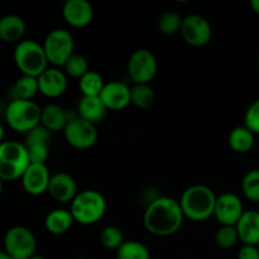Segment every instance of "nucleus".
<instances>
[{
    "mask_svg": "<svg viewBox=\"0 0 259 259\" xmlns=\"http://www.w3.org/2000/svg\"><path fill=\"white\" fill-rule=\"evenodd\" d=\"M4 118L10 129L27 134L40 124L42 109L33 100H12L5 109Z\"/></svg>",
    "mask_w": 259,
    "mask_h": 259,
    "instance_id": "423d86ee",
    "label": "nucleus"
},
{
    "mask_svg": "<svg viewBox=\"0 0 259 259\" xmlns=\"http://www.w3.org/2000/svg\"><path fill=\"white\" fill-rule=\"evenodd\" d=\"M78 88L82 96H100L101 91L105 88V82L98 71L90 70L78 80Z\"/></svg>",
    "mask_w": 259,
    "mask_h": 259,
    "instance_id": "a878e982",
    "label": "nucleus"
},
{
    "mask_svg": "<svg viewBox=\"0 0 259 259\" xmlns=\"http://www.w3.org/2000/svg\"><path fill=\"white\" fill-rule=\"evenodd\" d=\"M100 99L108 110H123L132 104V88L121 81H110L105 83Z\"/></svg>",
    "mask_w": 259,
    "mask_h": 259,
    "instance_id": "2eb2a0df",
    "label": "nucleus"
},
{
    "mask_svg": "<svg viewBox=\"0 0 259 259\" xmlns=\"http://www.w3.org/2000/svg\"><path fill=\"white\" fill-rule=\"evenodd\" d=\"M52 133L42 124L25 134V143L32 163H45L50 157V147Z\"/></svg>",
    "mask_w": 259,
    "mask_h": 259,
    "instance_id": "ddd939ff",
    "label": "nucleus"
},
{
    "mask_svg": "<svg viewBox=\"0 0 259 259\" xmlns=\"http://www.w3.org/2000/svg\"><path fill=\"white\" fill-rule=\"evenodd\" d=\"M244 125L255 136H259V99L248 106L244 114Z\"/></svg>",
    "mask_w": 259,
    "mask_h": 259,
    "instance_id": "72a5a7b5",
    "label": "nucleus"
},
{
    "mask_svg": "<svg viewBox=\"0 0 259 259\" xmlns=\"http://www.w3.org/2000/svg\"><path fill=\"white\" fill-rule=\"evenodd\" d=\"M258 249H259V245H258Z\"/></svg>",
    "mask_w": 259,
    "mask_h": 259,
    "instance_id": "a19ab883",
    "label": "nucleus"
},
{
    "mask_svg": "<svg viewBox=\"0 0 259 259\" xmlns=\"http://www.w3.org/2000/svg\"><path fill=\"white\" fill-rule=\"evenodd\" d=\"M4 252L13 259H30L35 255L37 239L25 227H13L4 235Z\"/></svg>",
    "mask_w": 259,
    "mask_h": 259,
    "instance_id": "6e6552de",
    "label": "nucleus"
},
{
    "mask_svg": "<svg viewBox=\"0 0 259 259\" xmlns=\"http://www.w3.org/2000/svg\"><path fill=\"white\" fill-rule=\"evenodd\" d=\"M242 192L252 202H259V168L248 171L242 180Z\"/></svg>",
    "mask_w": 259,
    "mask_h": 259,
    "instance_id": "c756f323",
    "label": "nucleus"
},
{
    "mask_svg": "<svg viewBox=\"0 0 259 259\" xmlns=\"http://www.w3.org/2000/svg\"><path fill=\"white\" fill-rule=\"evenodd\" d=\"M238 259H259V249L257 245H245L238 252Z\"/></svg>",
    "mask_w": 259,
    "mask_h": 259,
    "instance_id": "f704fd0d",
    "label": "nucleus"
},
{
    "mask_svg": "<svg viewBox=\"0 0 259 259\" xmlns=\"http://www.w3.org/2000/svg\"><path fill=\"white\" fill-rule=\"evenodd\" d=\"M218 196L214 190L205 185H192L182 192L180 197L185 218L192 222H205L214 217Z\"/></svg>",
    "mask_w": 259,
    "mask_h": 259,
    "instance_id": "f03ea898",
    "label": "nucleus"
},
{
    "mask_svg": "<svg viewBox=\"0 0 259 259\" xmlns=\"http://www.w3.org/2000/svg\"><path fill=\"white\" fill-rule=\"evenodd\" d=\"M62 17L73 28H85L94 19V8L88 0H67L62 7Z\"/></svg>",
    "mask_w": 259,
    "mask_h": 259,
    "instance_id": "dca6fc26",
    "label": "nucleus"
},
{
    "mask_svg": "<svg viewBox=\"0 0 259 259\" xmlns=\"http://www.w3.org/2000/svg\"><path fill=\"white\" fill-rule=\"evenodd\" d=\"M75 219L70 210L53 209L46 215L45 228L50 234L63 235L72 228Z\"/></svg>",
    "mask_w": 259,
    "mask_h": 259,
    "instance_id": "4be33fe9",
    "label": "nucleus"
},
{
    "mask_svg": "<svg viewBox=\"0 0 259 259\" xmlns=\"http://www.w3.org/2000/svg\"><path fill=\"white\" fill-rule=\"evenodd\" d=\"M239 240L245 245H259V212L258 210H247L235 225Z\"/></svg>",
    "mask_w": 259,
    "mask_h": 259,
    "instance_id": "6ab92c4d",
    "label": "nucleus"
},
{
    "mask_svg": "<svg viewBox=\"0 0 259 259\" xmlns=\"http://www.w3.org/2000/svg\"><path fill=\"white\" fill-rule=\"evenodd\" d=\"M258 212H259V209H258Z\"/></svg>",
    "mask_w": 259,
    "mask_h": 259,
    "instance_id": "79ce46f5",
    "label": "nucleus"
},
{
    "mask_svg": "<svg viewBox=\"0 0 259 259\" xmlns=\"http://www.w3.org/2000/svg\"><path fill=\"white\" fill-rule=\"evenodd\" d=\"M255 134L252 133L245 125L235 126L232 129L228 138L229 147L235 152V153L244 154L252 151L254 147Z\"/></svg>",
    "mask_w": 259,
    "mask_h": 259,
    "instance_id": "b1692460",
    "label": "nucleus"
},
{
    "mask_svg": "<svg viewBox=\"0 0 259 259\" xmlns=\"http://www.w3.org/2000/svg\"><path fill=\"white\" fill-rule=\"evenodd\" d=\"M185 215L180 201L169 196L152 200L143 215L144 228L154 237L166 238L176 234L184 224Z\"/></svg>",
    "mask_w": 259,
    "mask_h": 259,
    "instance_id": "f257e3e1",
    "label": "nucleus"
},
{
    "mask_svg": "<svg viewBox=\"0 0 259 259\" xmlns=\"http://www.w3.org/2000/svg\"><path fill=\"white\" fill-rule=\"evenodd\" d=\"M14 62L22 75L32 77H39L50 63L43 45L33 39H23L15 46Z\"/></svg>",
    "mask_w": 259,
    "mask_h": 259,
    "instance_id": "39448f33",
    "label": "nucleus"
},
{
    "mask_svg": "<svg viewBox=\"0 0 259 259\" xmlns=\"http://www.w3.org/2000/svg\"><path fill=\"white\" fill-rule=\"evenodd\" d=\"M47 194L57 202H72L78 194L75 179L67 172H56L51 176Z\"/></svg>",
    "mask_w": 259,
    "mask_h": 259,
    "instance_id": "f3484780",
    "label": "nucleus"
},
{
    "mask_svg": "<svg viewBox=\"0 0 259 259\" xmlns=\"http://www.w3.org/2000/svg\"><path fill=\"white\" fill-rule=\"evenodd\" d=\"M78 259H86V258H78Z\"/></svg>",
    "mask_w": 259,
    "mask_h": 259,
    "instance_id": "ea45409f",
    "label": "nucleus"
},
{
    "mask_svg": "<svg viewBox=\"0 0 259 259\" xmlns=\"http://www.w3.org/2000/svg\"><path fill=\"white\" fill-rule=\"evenodd\" d=\"M250 7H252L253 12L259 15V0H252V2H250Z\"/></svg>",
    "mask_w": 259,
    "mask_h": 259,
    "instance_id": "c9c22d12",
    "label": "nucleus"
},
{
    "mask_svg": "<svg viewBox=\"0 0 259 259\" xmlns=\"http://www.w3.org/2000/svg\"><path fill=\"white\" fill-rule=\"evenodd\" d=\"M116 259H151L149 249L138 240H125L116 250Z\"/></svg>",
    "mask_w": 259,
    "mask_h": 259,
    "instance_id": "cd10ccee",
    "label": "nucleus"
},
{
    "mask_svg": "<svg viewBox=\"0 0 259 259\" xmlns=\"http://www.w3.org/2000/svg\"><path fill=\"white\" fill-rule=\"evenodd\" d=\"M77 115L81 119L96 124L106 115V106L101 101L100 96H82L77 104Z\"/></svg>",
    "mask_w": 259,
    "mask_h": 259,
    "instance_id": "aec40b11",
    "label": "nucleus"
},
{
    "mask_svg": "<svg viewBox=\"0 0 259 259\" xmlns=\"http://www.w3.org/2000/svg\"><path fill=\"white\" fill-rule=\"evenodd\" d=\"M124 234L118 227L109 225L105 227L100 233V243L104 248L110 250H118L123 245Z\"/></svg>",
    "mask_w": 259,
    "mask_h": 259,
    "instance_id": "2f4dec72",
    "label": "nucleus"
},
{
    "mask_svg": "<svg viewBox=\"0 0 259 259\" xmlns=\"http://www.w3.org/2000/svg\"><path fill=\"white\" fill-rule=\"evenodd\" d=\"M63 136L68 146L81 151L95 146L99 138L95 124L83 120L80 116L68 121L63 131Z\"/></svg>",
    "mask_w": 259,
    "mask_h": 259,
    "instance_id": "9d476101",
    "label": "nucleus"
},
{
    "mask_svg": "<svg viewBox=\"0 0 259 259\" xmlns=\"http://www.w3.org/2000/svg\"><path fill=\"white\" fill-rule=\"evenodd\" d=\"M63 68H65L66 75L70 76V77L72 78H77V80L83 77V76L90 71L88 60H86L83 56L77 55V53H75V55L66 62Z\"/></svg>",
    "mask_w": 259,
    "mask_h": 259,
    "instance_id": "473e14b6",
    "label": "nucleus"
},
{
    "mask_svg": "<svg viewBox=\"0 0 259 259\" xmlns=\"http://www.w3.org/2000/svg\"><path fill=\"white\" fill-rule=\"evenodd\" d=\"M258 66H259V55H258Z\"/></svg>",
    "mask_w": 259,
    "mask_h": 259,
    "instance_id": "58836bf2",
    "label": "nucleus"
},
{
    "mask_svg": "<svg viewBox=\"0 0 259 259\" xmlns=\"http://www.w3.org/2000/svg\"><path fill=\"white\" fill-rule=\"evenodd\" d=\"M68 123L67 109H63L62 106L57 104H48L45 108H42V118L40 124L51 133L65 131L66 125Z\"/></svg>",
    "mask_w": 259,
    "mask_h": 259,
    "instance_id": "5701e85b",
    "label": "nucleus"
},
{
    "mask_svg": "<svg viewBox=\"0 0 259 259\" xmlns=\"http://www.w3.org/2000/svg\"><path fill=\"white\" fill-rule=\"evenodd\" d=\"M126 71L134 85H149L158 71L156 56L147 48L136 50L129 57Z\"/></svg>",
    "mask_w": 259,
    "mask_h": 259,
    "instance_id": "1a4fd4ad",
    "label": "nucleus"
},
{
    "mask_svg": "<svg viewBox=\"0 0 259 259\" xmlns=\"http://www.w3.org/2000/svg\"><path fill=\"white\" fill-rule=\"evenodd\" d=\"M38 93H39L38 77H32V76L22 75L12 88L13 100H33Z\"/></svg>",
    "mask_w": 259,
    "mask_h": 259,
    "instance_id": "393cba45",
    "label": "nucleus"
},
{
    "mask_svg": "<svg viewBox=\"0 0 259 259\" xmlns=\"http://www.w3.org/2000/svg\"><path fill=\"white\" fill-rule=\"evenodd\" d=\"M239 242L237 227L232 225H220L219 229L215 233V243L222 249H232Z\"/></svg>",
    "mask_w": 259,
    "mask_h": 259,
    "instance_id": "7c9ffc66",
    "label": "nucleus"
},
{
    "mask_svg": "<svg viewBox=\"0 0 259 259\" xmlns=\"http://www.w3.org/2000/svg\"><path fill=\"white\" fill-rule=\"evenodd\" d=\"M244 205L242 199L233 192H224L218 196L214 217L220 225L235 227L244 214Z\"/></svg>",
    "mask_w": 259,
    "mask_h": 259,
    "instance_id": "f8f14e48",
    "label": "nucleus"
},
{
    "mask_svg": "<svg viewBox=\"0 0 259 259\" xmlns=\"http://www.w3.org/2000/svg\"><path fill=\"white\" fill-rule=\"evenodd\" d=\"M0 259H13V258L10 257V255L8 254L7 252H4V250H2V252H0Z\"/></svg>",
    "mask_w": 259,
    "mask_h": 259,
    "instance_id": "e433bc0d",
    "label": "nucleus"
},
{
    "mask_svg": "<svg viewBox=\"0 0 259 259\" xmlns=\"http://www.w3.org/2000/svg\"><path fill=\"white\" fill-rule=\"evenodd\" d=\"M25 33V23L17 14H8L0 19V39L5 43H19Z\"/></svg>",
    "mask_w": 259,
    "mask_h": 259,
    "instance_id": "412c9836",
    "label": "nucleus"
},
{
    "mask_svg": "<svg viewBox=\"0 0 259 259\" xmlns=\"http://www.w3.org/2000/svg\"><path fill=\"white\" fill-rule=\"evenodd\" d=\"M30 259H48V258L43 257V255H37V254H35V255H33V257L30 258Z\"/></svg>",
    "mask_w": 259,
    "mask_h": 259,
    "instance_id": "4c0bfd02",
    "label": "nucleus"
},
{
    "mask_svg": "<svg viewBox=\"0 0 259 259\" xmlns=\"http://www.w3.org/2000/svg\"><path fill=\"white\" fill-rule=\"evenodd\" d=\"M30 157L27 147L17 141H3L0 144V179L3 181H15L22 179L28 167Z\"/></svg>",
    "mask_w": 259,
    "mask_h": 259,
    "instance_id": "7ed1b4c3",
    "label": "nucleus"
},
{
    "mask_svg": "<svg viewBox=\"0 0 259 259\" xmlns=\"http://www.w3.org/2000/svg\"><path fill=\"white\" fill-rule=\"evenodd\" d=\"M184 18L176 12H166L158 20V29L164 35H175L181 32Z\"/></svg>",
    "mask_w": 259,
    "mask_h": 259,
    "instance_id": "c85d7f7f",
    "label": "nucleus"
},
{
    "mask_svg": "<svg viewBox=\"0 0 259 259\" xmlns=\"http://www.w3.org/2000/svg\"><path fill=\"white\" fill-rule=\"evenodd\" d=\"M39 93L50 99L60 98L67 90V75L57 67H48L38 77Z\"/></svg>",
    "mask_w": 259,
    "mask_h": 259,
    "instance_id": "a211bd4d",
    "label": "nucleus"
},
{
    "mask_svg": "<svg viewBox=\"0 0 259 259\" xmlns=\"http://www.w3.org/2000/svg\"><path fill=\"white\" fill-rule=\"evenodd\" d=\"M43 48L48 62L56 67H63L68 60L75 55L73 35L63 28H56L46 35Z\"/></svg>",
    "mask_w": 259,
    "mask_h": 259,
    "instance_id": "0eeeda50",
    "label": "nucleus"
},
{
    "mask_svg": "<svg viewBox=\"0 0 259 259\" xmlns=\"http://www.w3.org/2000/svg\"><path fill=\"white\" fill-rule=\"evenodd\" d=\"M156 103V94L151 85H133L132 88V104L141 110H148Z\"/></svg>",
    "mask_w": 259,
    "mask_h": 259,
    "instance_id": "bb28decb",
    "label": "nucleus"
},
{
    "mask_svg": "<svg viewBox=\"0 0 259 259\" xmlns=\"http://www.w3.org/2000/svg\"><path fill=\"white\" fill-rule=\"evenodd\" d=\"M71 214L80 225H94L100 222L106 212V200L96 190H83L71 202Z\"/></svg>",
    "mask_w": 259,
    "mask_h": 259,
    "instance_id": "20e7f679",
    "label": "nucleus"
},
{
    "mask_svg": "<svg viewBox=\"0 0 259 259\" xmlns=\"http://www.w3.org/2000/svg\"><path fill=\"white\" fill-rule=\"evenodd\" d=\"M180 33L187 45L192 47H204L211 40L212 27L202 15L189 14L184 18Z\"/></svg>",
    "mask_w": 259,
    "mask_h": 259,
    "instance_id": "9b49d317",
    "label": "nucleus"
},
{
    "mask_svg": "<svg viewBox=\"0 0 259 259\" xmlns=\"http://www.w3.org/2000/svg\"><path fill=\"white\" fill-rule=\"evenodd\" d=\"M51 176L52 175L45 163H30L20 179L23 190L30 196H40L48 191Z\"/></svg>",
    "mask_w": 259,
    "mask_h": 259,
    "instance_id": "4468645a",
    "label": "nucleus"
}]
</instances>
